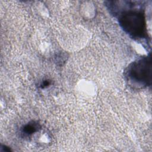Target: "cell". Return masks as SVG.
<instances>
[{
	"label": "cell",
	"mask_w": 152,
	"mask_h": 152,
	"mask_svg": "<svg viewBox=\"0 0 152 152\" xmlns=\"http://www.w3.org/2000/svg\"><path fill=\"white\" fill-rule=\"evenodd\" d=\"M50 84V81L46 80H44L42 82V83L40 84V87L42 88H45L48 87V86H49V85Z\"/></svg>",
	"instance_id": "cell-4"
},
{
	"label": "cell",
	"mask_w": 152,
	"mask_h": 152,
	"mask_svg": "<svg viewBox=\"0 0 152 152\" xmlns=\"http://www.w3.org/2000/svg\"><path fill=\"white\" fill-rule=\"evenodd\" d=\"M151 57L147 56L131 62L125 71V76L130 85L144 88L151 84Z\"/></svg>",
	"instance_id": "cell-2"
},
{
	"label": "cell",
	"mask_w": 152,
	"mask_h": 152,
	"mask_svg": "<svg viewBox=\"0 0 152 152\" xmlns=\"http://www.w3.org/2000/svg\"><path fill=\"white\" fill-rule=\"evenodd\" d=\"M40 128L41 125L38 122L32 121L23 126L21 132L24 137H29L38 132Z\"/></svg>",
	"instance_id": "cell-3"
},
{
	"label": "cell",
	"mask_w": 152,
	"mask_h": 152,
	"mask_svg": "<svg viewBox=\"0 0 152 152\" xmlns=\"http://www.w3.org/2000/svg\"><path fill=\"white\" fill-rule=\"evenodd\" d=\"M106 5L115 16H118L120 26L130 37L137 40L146 37L144 13L141 9L137 8L133 2L108 1Z\"/></svg>",
	"instance_id": "cell-1"
}]
</instances>
